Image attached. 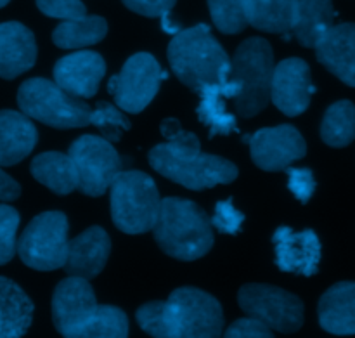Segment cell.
Here are the masks:
<instances>
[{
	"mask_svg": "<svg viewBox=\"0 0 355 338\" xmlns=\"http://www.w3.org/2000/svg\"><path fill=\"white\" fill-rule=\"evenodd\" d=\"M162 134L168 139L149 151V165L166 179L193 191L229 184L238 177V167L229 160L201 153L200 139L184 130L175 118L162 124Z\"/></svg>",
	"mask_w": 355,
	"mask_h": 338,
	"instance_id": "obj_1",
	"label": "cell"
},
{
	"mask_svg": "<svg viewBox=\"0 0 355 338\" xmlns=\"http://www.w3.org/2000/svg\"><path fill=\"white\" fill-rule=\"evenodd\" d=\"M156 243L177 260H196L214 246V226L207 212L191 200L165 198L153 226Z\"/></svg>",
	"mask_w": 355,
	"mask_h": 338,
	"instance_id": "obj_2",
	"label": "cell"
},
{
	"mask_svg": "<svg viewBox=\"0 0 355 338\" xmlns=\"http://www.w3.org/2000/svg\"><path fill=\"white\" fill-rule=\"evenodd\" d=\"M168 61L177 78L194 92L210 83H224L231 73V59L208 24H196L173 35Z\"/></svg>",
	"mask_w": 355,
	"mask_h": 338,
	"instance_id": "obj_3",
	"label": "cell"
},
{
	"mask_svg": "<svg viewBox=\"0 0 355 338\" xmlns=\"http://www.w3.org/2000/svg\"><path fill=\"white\" fill-rule=\"evenodd\" d=\"M274 73V52L266 38H246L231 61L229 78L241 85L234 97L239 117L252 118L266 110L270 101V82Z\"/></svg>",
	"mask_w": 355,
	"mask_h": 338,
	"instance_id": "obj_4",
	"label": "cell"
},
{
	"mask_svg": "<svg viewBox=\"0 0 355 338\" xmlns=\"http://www.w3.org/2000/svg\"><path fill=\"white\" fill-rule=\"evenodd\" d=\"M17 106L31 120L54 128H78L90 125L92 108L73 94L66 92L47 78H28L17 90Z\"/></svg>",
	"mask_w": 355,
	"mask_h": 338,
	"instance_id": "obj_5",
	"label": "cell"
},
{
	"mask_svg": "<svg viewBox=\"0 0 355 338\" xmlns=\"http://www.w3.org/2000/svg\"><path fill=\"white\" fill-rule=\"evenodd\" d=\"M110 189L114 226L127 235L151 231L162 205L155 180L141 170H121Z\"/></svg>",
	"mask_w": 355,
	"mask_h": 338,
	"instance_id": "obj_6",
	"label": "cell"
},
{
	"mask_svg": "<svg viewBox=\"0 0 355 338\" xmlns=\"http://www.w3.org/2000/svg\"><path fill=\"white\" fill-rule=\"evenodd\" d=\"M68 219L62 212L37 215L21 235L17 253L24 266L35 271H54L68 255Z\"/></svg>",
	"mask_w": 355,
	"mask_h": 338,
	"instance_id": "obj_7",
	"label": "cell"
},
{
	"mask_svg": "<svg viewBox=\"0 0 355 338\" xmlns=\"http://www.w3.org/2000/svg\"><path fill=\"white\" fill-rule=\"evenodd\" d=\"M68 155L78 177L76 189L87 196H103L123 167L113 142L103 135H82L73 142Z\"/></svg>",
	"mask_w": 355,
	"mask_h": 338,
	"instance_id": "obj_8",
	"label": "cell"
},
{
	"mask_svg": "<svg viewBox=\"0 0 355 338\" xmlns=\"http://www.w3.org/2000/svg\"><path fill=\"white\" fill-rule=\"evenodd\" d=\"M238 302L246 314L255 316L279 333H295L304 325V304L297 295L283 288L245 285L239 290Z\"/></svg>",
	"mask_w": 355,
	"mask_h": 338,
	"instance_id": "obj_9",
	"label": "cell"
},
{
	"mask_svg": "<svg viewBox=\"0 0 355 338\" xmlns=\"http://www.w3.org/2000/svg\"><path fill=\"white\" fill-rule=\"evenodd\" d=\"M177 338H215L224 330V312L215 297L200 288H177L168 297Z\"/></svg>",
	"mask_w": 355,
	"mask_h": 338,
	"instance_id": "obj_10",
	"label": "cell"
},
{
	"mask_svg": "<svg viewBox=\"0 0 355 338\" xmlns=\"http://www.w3.org/2000/svg\"><path fill=\"white\" fill-rule=\"evenodd\" d=\"M162 66L155 56L137 52L130 56L118 75L111 76L107 90L113 94L116 106L127 113H141L149 106L159 90Z\"/></svg>",
	"mask_w": 355,
	"mask_h": 338,
	"instance_id": "obj_11",
	"label": "cell"
},
{
	"mask_svg": "<svg viewBox=\"0 0 355 338\" xmlns=\"http://www.w3.org/2000/svg\"><path fill=\"white\" fill-rule=\"evenodd\" d=\"M248 144L253 163L267 172L286 170L291 163L307 155L305 139L290 124L260 128L250 135Z\"/></svg>",
	"mask_w": 355,
	"mask_h": 338,
	"instance_id": "obj_12",
	"label": "cell"
},
{
	"mask_svg": "<svg viewBox=\"0 0 355 338\" xmlns=\"http://www.w3.org/2000/svg\"><path fill=\"white\" fill-rule=\"evenodd\" d=\"M315 87L311 68L300 58H290L274 66L270 82V99L286 117H298L307 111Z\"/></svg>",
	"mask_w": 355,
	"mask_h": 338,
	"instance_id": "obj_13",
	"label": "cell"
},
{
	"mask_svg": "<svg viewBox=\"0 0 355 338\" xmlns=\"http://www.w3.org/2000/svg\"><path fill=\"white\" fill-rule=\"evenodd\" d=\"M97 307L96 294L89 280L68 276L55 287L52 295V321L62 337L75 338L76 330Z\"/></svg>",
	"mask_w": 355,
	"mask_h": 338,
	"instance_id": "obj_14",
	"label": "cell"
},
{
	"mask_svg": "<svg viewBox=\"0 0 355 338\" xmlns=\"http://www.w3.org/2000/svg\"><path fill=\"white\" fill-rule=\"evenodd\" d=\"M276 264L284 273L314 276L321 260V242L312 229L295 233L291 228H279L272 236Z\"/></svg>",
	"mask_w": 355,
	"mask_h": 338,
	"instance_id": "obj_15",
	"label": "cell"
},
{
	"mask_svg": "<svg viewBox=\"0 0 355 338\" xmlns=\"http://www.w3.org/2000/svg\"><path fill=\"white\" fill-rule=\"evenodd\" d=\"M106 73V62L99 52L78 51L59 59L54 66V82L66 92L82 99L94 97Z\"/></svg>",
	"mask_w": 355,
	"mask_h": 338,
	"instance_id": "obj_16",
	"label": "cell"
},
{
	"mask_svg": "<svg viewBox=\"0 0 355 338\" xmlns=\"http://www.w3.org/2000/svg\"><path fill=\"white\" fill-rule=\"evenodd\" d=\"M314 49L315 58L326 69L355 87V23L333 24Z\"/></svg>",
	"mask_w": 355,
	"mask_h": 338,
	"instance_id": "obj_17",
	"label": "cell"
},
{
	"mask_svg": "<svg viewBox=\"0 0 355 338\" xmlns=\"http://www.w3.org/2000/svg\"><path fill=\"white\" fill-rule=\"evenodd\" d=\"M111 252V239L99 226L89 228L68 243L64 269L69 276L92 280L106 266Z\"/></svg>",
	"mask_w": 355,
	"mask_h": 338,
	"instance_id": "obj_18",
	"label": "cell"
},
{
	"mask_svg": "<svg viewBox=\"0 0 355 338\" xmlns=\"http://www.w3.org/2000/svg\"><path fill=\"white\" fill-rule=\"evenodd\" d=\"M37 42L30 28L17 21L0 23V78L12 80L33 68Z\"/></svg>",
	"mask_w": 355,
	"mask_h": 338,
	"instance_id": "obj_19",
	"label": "cell"
},
{
	"mask_svg": "<svg viewBox=\"0 0 355 338\" xmlns=\"http://www.w3.org/2000/svg\"><path fill=\"white\" fill-rule=\"evenodd\" d=\"M38 132L21 111L0 110V167L23 162L37 146Z\"/></svg>",
	"mask_w": 355,
	"mask_h": 338,
	"instance_id": "obj_20",
	"label": "cell"
},
{
	"mask_svg": "<svg viewBox=\"0 0 355 338\" xmlns=\"http://www.w3.org/2000/svg\"><path fill=\"white\" fill-rule=\"evenodd\" d=\"M239 90H241V85L232 78H229L224 83H210V85H205L198 90V94H200L198 118H200L201 124L210 128V137L238 132L236 117L227 113L224 99H234Z\"/></svg>",
	"mask_w": 355,
	"mask_h": 338,
	"instance_id": "obj_21",
	"label": "cell"
},
{
	"mask_svg": "<svg viewBox=\"0 0 355 338\" xmlns=\"http://www.w3.org/2000/svg\"><path fill=\"white\" fill-rule=\"evenodd\" d=\"M319 323L333 335H355V283H336L322 295Z\"/></svg>",
	"mask_w": 355,
	"mask_h": 338,
	"instance_id": "obj_22",
	"label": "cell"
},
{
	"mask_svg": "<svg viewBox=\"0 0 355 338\" xmlns=\"http://www.w3.org/2000/svg\"><path fill=\"white\" fill-rule=\"evenodd\" d=\"M33 321V302L14 281L0 276V338L23 337Z\"/></svg>",
	"mask_w": 355,
	"mask_h": 338,
	"instance_id": "obj_23",
	"label": "cell"
},
{
	"mask_svg": "<svg viewBox=\"0 0 355 338\" xmlns=\"http://www.w3.org/2000/svg\"><path fill=\"white\" fill-rule=\"evenodd\" d=\"M333 0H297V19L291 35L304 47L314 49L335 23Z\"/></svg>",
	"mask_w": 355,
	"mask_h": 338,
	"instance_id": "obj_24",
	"label": "cell"
},
{
	"mask_svg": "<svg viewBox=\"0 0 355 338\" xmlns=\"http://www.w3.org/2000/svg\"><path fill=\"white\" fill-rule=\"evenodd\" d=\"M31 176L55 194H69L78 187L76 169L69 155L59 151L40 153L31 162Z\"/></svg>",
	"mask_w": 355,
	"mask_h": 338,
	"instance_id": "obj_25",
	"label": "cell"
},
{
	"mask_svg": "<svg viewBox=\"0 0 355 338\" xmlns=\"http://www.w3.org/2000/svg\"><path fill=\"white\" fill-rule=\"evenodd\" d=\"M297 19V0H246V21L266 33H291Z\"/></svg>",
	"mask_w": 355,
	"mask_h": 338,
	"instance_id": "obj_26",
	"label": "cell"
},
{
	"mask_svg": "<svg viewBox=\"0 0 355 338\" xmlns=\"http://www.w3.org/2000/svg\"><path fill=\"white\" fill-rule=\"evenodd\" d=\"M107 33V23L101 16H82L62 19L52 33V42L61 49H82L99 44Z\"/></svg>",
	"mask_w": 355,
	"mask_h": 338,
	"instance_id": "obj_27",
	"label": "cell"
},
{
	"mask_svg": "<svg viewBox=\"0 0 355 338\" xmlns=\"http://www.w3.org/2000/svg\"><path fill=\"white\" fill-rule=\"evenodd\" d=\"M321 137L331 148H345L355 139V106L350 101L331 104L321 125Z\"/></svg>",
	"mask_w": 355,
	"mask_h": 338,
	"instance_id": "obj_28",
	"label": "cell"
},
{
	"mask_svg": "<svg viewBox=\"0 0 355 338\" xmlns=\"http://www.w3.org/2000/svg\"><path fill=\"white\" fill-rule=\"evenodd\" d=\"M127 335V314L114 305H97L87 321L76 330L75 338H125Z\"/></svg>",
	"mask_w": 355,
	"mask_h": 338,
	"instance_id": "obj_29",
	"label": "cell"
},
{
	"mask_svg": "<svg viewBox=\"0 0 355 338\" xmlns=\"http://www.w3.org/2000/svg\"><path fill=\"white\" fill-rule=\"evenodd\" d=\"M137 323L146 333L156 338H177L168 302H149L139 307Z\"/></svg>",
	"mask_w": 355,
	"mask_h": 338,
	"instance_id": "obj_30",
	"label": "cell"
},
{
	"mask_svg": "<svg viewBox=\"0 0 355 338\" xmlns=\"http://www.w3.org/2000/svg\"><path fill=\"white\" fill-rule=\"evenodd\" d=\"M215 26L225 35L241 33L246 28V0H208Z\"/></svg>",
	"mask_w": 355,
	"mask_h": 338,
	"instance_id": "obj_31",
	"label": "cell"
},
{
	"mask_svg": "<svg viewBox=\"0 0 355 338\" xmlns=\"http://www.w3.org/2000/svg\"><path fill=\"white\" fill-rule=\"evenodd\" d=\"M90 125L99 128L104 139L110 142H118L123 135V132L130 130V121L128 118L113 104L106 101H99L92 111H90Z\"/></svg>",
	"mask_w": 355,
	"mask_h": 338,
	"instance_id": "obj_32",
	"label": "cell"
},
{
	"mask_svg": "<svg viewBox=\"0 0 355 338\" xmlns=\"http://www.w3.org/2000/svg\"><path fill=\"white\" fill-rule=\"evenodd\" d=\"M17 228H19V214L16 208L0 203V266L7 264L16 255Z\"/></svg>",
	"mask_w": 355,
	"mask_h": 338,
	"instance_id": "obj_33",
	"label": "cell"
},
{
	"mask_svg": "<svg viewBox=\"0 0 355 338\" xmlns=\"http://www.w3.org/2000/svg\"><path fill=\"white\" fill-rule=\"evenodd\" d=\"M245 222V215L236 210L232 205V198L225 201H218L215 205V214L211 217V226L222 235H238Z\"/></svg>",
	"mask_w": 355,
	"mask_h": 338,
	"instance_id": "obj_34",
	"label": "cell"
},
{
	"mask_svg": "<svg viewBox=\"0 0 355 338\" xmlns=\"http://www.w3.org/2000/svg\"><path fill=\"white\" fill-rule=\"evenodd\" d=\"M37 6L45 16L58 19H75L87 14L82 0H37Z\"/></svg>",
	"mask_w": 355,
	"mask_h": 338,
	"instance_id": "obj_35",
	"label": "cell"
},
{
	"mask_svg": "<svg viewBox=\"0 0 355 338\" xmlns=\"http://www.w3.org/2000/svg\"><path fill=\"white\" fill-rule=\"evenodd\" d=\"M288 189L300 200L307 203L315 191V179L311 169H288Z\"/></svg>",
	"mask_w": 355,
	"mask_h": 338,
	"instance_id": "obj_36",
	"label": "cell"
},
{
	"mask_svg": "<svg viewBox=\"0 0 355 338\" xmlns=\"http://www.w3.org/2000/svg\"><path fill=\"white\" fill-rule=\"evenodd\" d=\"M225 337L229 338H270L272 337V330L266 325L263 321H260L255 316H246V318L238 319V321L232 323L231 326L225 332Z\"/></svg>",
	"mask_w": 355,
	"mask_h": 338,
	"instance_id": "obj_37",
	"label": "cell"
},
{
	"mask_svg": "<svg viewBox=\"0 0 355 338\" xmlns=\"http://www.w3.org/2000/svg\"><path fill=\"white\" fill-rule=\"evenodd\" d=\"M125 7L141 16L162 17L163 14L170 12L175 6L177 0H121Z\"/></svg>",
	"mask_w": 355,
	"mask_h": 338,
	"instance_id": "obj_38",
	"label": "cell"
},
{
	"mask_svg": "<svg viewBox=\"0 0 355 338\" xmlns=\"http://www.w3.org/2000/svg\"><path fill=\"white\" fill-rule=\"evenodd\" d=\"M21 194V186L0 169V201H14Z\"/></svg>",
	"mask_w": 355,
	"mask_h": 338,
	"instance_id": "obj_39",
	"label": "cell"
},
{
	"mask_svg": "<svg viewBox=\"0 0 355 338\" xmlns=\"http://www.w3.org/2000/svg\"><path fill=\"white\" fill-rule=\"evenodd\" d=\"M162 28L170 35H177L180 31V28L177 24H173V21L170 19V12L163 14L162 16Z\"/></svg>",
	"mask_w": 355,
	"mask_h": 338,
	"instance_id": "obj_40",
	"label": "cell"
},
{
	"mask_svg": "<svg viewBox=\"0 0 355 338\" xmlns=\"http://www.w3.org/2000/svg\"><path fill=\"white\" fill-rule=\"evenodd\" d=\"M9 2L10 0H0V9H2V7H6Z\"/></svg>",
	"mask_w": 355,
	"mask_h": 338,
	"instance_id": "obj_41",
	"label": "cell"
}]
</instances>
